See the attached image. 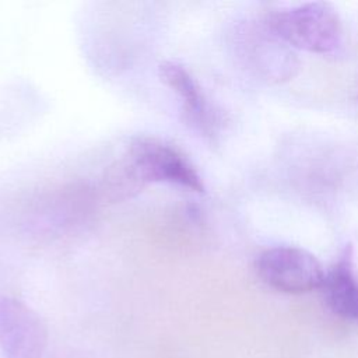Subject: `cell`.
I'll use <instances>...</instances> for the list:
<instances>
[{
  "label": "cell",
  "mask_w": 358,
  "mask_h": 358,
  "mask_svg": "<svg viewBox=\"0 0 358 358\" xmlns=\"http://www.w3.org/2000/svg\"><path fill=\"white\" fill-rule=\"evenodd\" d=\"M268 28L287 45L312 53H330L341 42V21L334 7L310 1L268 17Z\"/></svg>",
  "instance_id": "6da1fadb"
},
{
  "label": "cell",
  "mask_w": 358,
  "mask_h": 358,
  "mask_svg": "<svg viewBox=\"0 0 358 358\" xmlns=\"http://www.w3.org/2000/svg\"><path fill=\"white\" fill-rule=\"evenodd\" d=\"M124 157L144 186L150 182L179 185L193 192H204L201 176L189 158L173 144L154 136H136L127 144Z\"/></svg>",
  "instance_id": "7a4b0ae2"
},
{
  "label": "cell",
  "mask_w": 358,
  "mask_h": 358,
  "mask_svg": "<svg viewBox=\"0 0 358 358\" xmlns=\"http://www.w3.org/2000/svg\"><path fill=\"white\" fill-rule=\"evenodd\" d=\"M257 274L268 287L285 294H305L320 288L324 271L308 250L295 246H275L260 253Z\"/></svg>",
  "instance_id": "3957f363"
},
{
  "label": "cell",
  "mask_w": 358,
  "mask_h": 358,
  "mask_svg": "<svg viewBox=\"0 0 358 358\" xmlns=\"http://www.w3.org/2000/svg\"><path fill=\"white\" fill-rule=\"evenodd\" d=\"M48 343L42 319L24 302L0 299V347L7 358H41Z\"/></svg>",
  "instance_id": "277c9868"
},
{
  "label": "cell",
  "mask_w": 358,
  "mask_h": 358,
  "mask_svg": "<svg viewBox=\"0 0 358 358\" xmlns=\"http://www.w3.org/2000/svg\"><path fill=\"white\" fill-rule=\"evenodd\" d=\"M320 288L333 313L343 319L358 320V281L352 273V249L350 245L324 274Z\"/></svg>",
  "instance_id": "5b68a950"
},
{
  "label": "cell",
  "mask_w": 358,
  "mask_h": 358,
  "mask_svg": "<svg viewBox=\"0 0 358 358\" xmlns=\"http://www.w3.org/2000/svg\"><path fill=\"white\" fill-rule=\"evenodd\" d=\"M161 81L175 91L183 103L186 119L207 131L211 127V112L207 99L193 76L176 62H164L158 67Z\"/></svg>",
  "instance_id": "8992f818"
}]
</instances>
